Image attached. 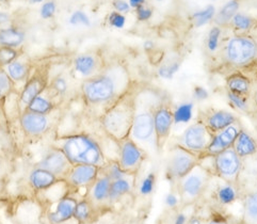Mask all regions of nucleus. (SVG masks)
<instances>
[{
    "label": "nucleus",
    "instance_id": "14",
    "mask_svg": "<svg viewBox=\"0 0 257 224\" xmlns=\"http://www.w3.org/2000/svg\"><path fill=\"white\" fill-rule=\"evenodd\" d=\"M37 167L45 169L53 173L57 178L64 180L73 165L65 156V154L58 148L51 149L43 157Z\"/></svg>",
    "mask_w": 257,
    "mask_h": 224
},
{
    "label": "nucleus",
    "instance_id": "15",
    "mask_svg": "<svg viewBox=\"0 0 257 224\" xmlns=\"http://www.w3.org/2000/svg\"><path fill=\"white\" fill-rule=\"evenodd\" d=\"M173 124V111L168 104V101H165L164 104L157 108L155 112V119H154V126H155V134L159 151L164 148L166 142L168 141Z\"/></svg>",
    "mask_w": 257,
    "mask_h": 224
},
{
    "label": "nucleus",
    "instance_id": "21",
    "mask_svg": "<svg viewBox=\"0 0 257 224\" xmlns=\"http://www.w3.org/2000/svg\"><path fill=\"white\" fill-rule=\"evenodd\" d=\"M220 182L213 191V200L219 206L225 207L234 204L239 199H242L243 193L238 184H229L222 179H220Z\"/></svg>",
    "mask_w": 257,
    "mask_h": 224
},
{
    "label": "nucleus",
    "instance_id": "37",
    "mask_svg": "<svg viewBox=\"0 0 257 224\" xmlns=\"http://www.w3.org/2000/svg\"><path fill=\"white\" fill-rule=\"evenodd\" d=\"M232 25L239 31H249L253 26V20L243 13H237L233 17Z\"/></svg>",
    "mask_w": 257,
    "mask_h": 224
},
{
    "label": "nucleus",
    "instance_id": "32",
    "mask_svg": "<svg viewBox=\"0 0 257 224\" xmlns=\"http://www.w3.org/2000/svg\"><path fill=\"white\" fill-rule=\"evenodd\" d=\"M239 2L238 0H228V2L221 8V10L215 15V23L219 27L225 26L232 22L233 17L238 13L239 10Z\"/></svg>",
    "mask_w": 257,
    "mask_h": 224
},
{
    "label": "nucleus",
    "instance_id": "48",
    "mask_svg": "<svg viewBox=\"0 0 257 224\" xmlns=\"http://www.w3.org/2000/svg\"><path fill=\"white\" fill-rule=\"evenodd\" d=\"M113 7L115 9V12L118 13H127L131 10V6L125 0H114Z\"/></svg>",
    "mask_w": 257,
    "mask_h": 224
},
{
    "label": "nucleus",
    "instance_id": "55",
    "mask_svg": "<svg viewBox=\"0 0 257 224\" xmlns=\"http://www.w3.org/2000/svg\"><path fill=\"white\" fill-rule=\"evenodd\" d=\"M253 101H254L255 107L257 108V85H256L254 91H253Z\"/></svg>",
    "mask_w": 257,
    "mask_h": 224
},
{
    "label": "nucleus",
    "instance_id": "45",
    "mask_svg": "<svg viewBox=\"0 0 257 224\" xmlns=\"http://www.w3.org/2000/svg\"><path fill=\"white\" fill-rule=\"evenodd\" d=\"M108 22L111 27H114L116 29H122L124 28V26L126 24V17L122 13L112 12L109 15Z\"/></svg>",
    "mask_w": 257,
    "mask_h": 224
},
{
    "label": "nucleus",
    "instance_id": "46",
    "mask_svg": "<svg viewBox=\"0 0 257 224\" xmlns=\"http://www.w3.org/2000/svg\"><path fill=\"white\" fill-rule=\"evenodd\" d=\"M136 12H137V17H138V20L140 22H147L153 16L152 9L145 7L144 5L139 7V8H137Z\"/></svg>",
    "mask_w": 257,
    "mask_h": 224
},
{
    "label": "nucleus",
    "instance_id": "8",
    "mask_svg": "<svg viewBox=\"0 0 257 224\" xmlns=\"http://www.w3.org/2000/svg\"><path fill=\"white\" fill-rule=\"evenodd\" d=\"M212 136L213 134L204 124L203 121H198L185 129L183 134L178 137L176 145L203 156L209 148Z\"/></svg>",
    "mask_w": 257,
    "mask_h": 224
},
{
    "label": "nucleus",
    "instance_id": "16",
    "mask_svg": "<svg viewBox=\"0 0 257 224\" xmlns=\"http://www.w3.org/2000/svg\"><path fill=\"white\" fill-rule=\"evenodd\" d=\"M241 129L242 126L238 120L234 124L213 134L209 148L203 156H215V155L221 152H223L229 148H233V144Z\"/></svg>",
    "mask_w": 257,
    "mask_h": 224
},
{
    "label": "nucleus",
    "instance_id": "28",
    "mask_svg": "<svg viewBox=\"0 0 257 224\" xmlns=\"http://www.w3.org/2000/svg\"><path fill=\"white\" fill-rule=\"evenodd\" d=\"M226 88L228 92L249 97L252 92V82L249 77L242 73H234L226 78Z\"/></svg>",
    "mask_w": 257,
    "mask_h": 224
},
{
    "label": "nucleus",
    "instance_id": "53",
    "mask_svg": "<svg viewBox=\"0 0 257 224\" xmlns=\"http://www.w3.org/2000/svg\"><path fill=\"white\" fill-rule=\"evenodd\" d=\"M188 224H203L202 220L198 216H192L189 218V221H188Z\"/></svg>",
    "mask_w": 257,
    "mask_h": 224
},
{
    "label": "nucleus",
    "instance_id": "11",
    "mask_svg": "<svg viewBox=\"0 0 257 224\" xmlns=\"http://www.w3.org/2000/svg\"><path fill=\"white\" fill-rule=\"evenodd\" d=\"M50 115H40L24 110L20 116V124L24 134L29 138H40L46 135L55 125L56 119Z\"/></svg>",
    "mask_w": 257,
    "mask_h": 224
},
{
    "label": "nucleus",
    "instance_id": "35",
    "mask_svg": "<svg viewBox=\"0 0 257 224\" xmlns=\"http://www.w3.org/2000/svg\"><path fill=\"white\" fill-rule=\"evenodd\" d=\"M216 15V8L212 5L207 6L205 9L201 11H198L193 13L192 15V20L194 27L196 28H201L204 25L208 24L211 20H213V17Z\"/></svg>",
    "mask_w": 257,
    "mask_h": 224
},
{
    "label": "nucleus",
    "instance_id": "29",
    "mask_svg": "<svg viewBox=\"0 0 257 224\" xmlns=\"http://www.w3.org/2000/svg\"><path fill=\"white\" fill-rule=\"evenodd\" d=\"M10 78L16 82H23L26 81L30 76L31 72V64L28 59L21 58V56L17 58L12 63L4 67Z\"/></svg>",
    "mask_w": 257,
    "mask_h": 224
},
{
    "label": "nucleus",
    "instance_id": "38",
    "mask_svg": "<svg viewBox=\"0 0 257 224\" xmlns=\"http://www.w3.org/2000/svg\"><path fill=\"white\" fill-rule=\"evenodd\" d=\"M179 67H181V62L177 61V60H173L172 62H168V63L162 64L159 67L158 74L161 78L170 79V78H172L173 75L179 70Z\"/></svg>",
    "mask_w": 257,
    "mask_h": 224
},
{
    "label": "nucleus",
    "instance_id": "58",
    "mask_svg": "<svg viewBox=\"0 0 257 224\" xmlns=\"http://www.w3.org/2000/svg\"><path fill=\"white\" fill-rule=\"evenodd\" d=\"M239 224H242V222H240V223H239Z\"/></svg>",
    "mask_w": 257,
    "mask_h": 224
},
{
    "label": "nucleus",
    "instance_id": "2",
    "mask_svg": "<svg viewBox=\"0 0 257 224\" xmlns=\"http://www.w3.org/2000/svg\"><path fill=\"white\" fill-rule=\"evenodd\" d=\"M133 87L127 66L122 62H113L105 66L96 76L83 80L80 90L89 106L104 107L106 110Z\"/></svg>",
    "mask_w": 257,
    "mask_h": 224
},
{
    "label": "nucleus",
    "instance_id": "59",
    "mask_svg": "<svg viewBox=\"0 0 257 224\" xmlns=\"http://www.w3.org/2000/svg\"><path fill=\"white\" fill-rule=\"evenodd\" d=\"M158 2H160V0H158Z\"/></svg>",
    "mask_w": 257,
    "mask_h": 224
},
{
    "label": "nucleus",
    "instance_id": "23",
    "mask_svg": "<svg viewBox=\"0 0 257 224\" xmlns=\"http://www.w3.org/2000/svg\"><path fill=\"white\" fill-rule=\"evenodd\" d=\"M137 175L128 174L123 178H118L111 182L109 201L110 205L118 202L127 194H131L136 188Z\"/></svg>",
    "mask_w": 257,
    "mask_h": 224
},
{
    "label": "nucleus",
    "instance_id": "40",
    "mask_svg": "<svg viewBox=\"0 0 257 224\" xmlns=\"http://www.w3.org/2000/svg\"><path fill=\"white\" fill-rule=\"evenodd\" d=\"M192 104H185L179 106L175 112H173L174 115V123L176 122H188L190 120L192 116Z\"/></svg>",
    "mask_w": 257,
    "mask_h": 224
},
{
    "label": "nucleus",
    "instance_id": "26",
    "mask_svg": "<svg viewBox=\"0 0 257 224\" xmlns=\"http://www.w3.org/2000/svg\"><path fill=\"white\" fill-rule=\"evenodd\" d=\"M98 210L95 208L87 196L78 200L76 205L74 219L78 224H94L98 216Z\"/></svg>",
    "mask_w": 257,
    "mask_h": 224
},
{
    "label": "nucleus",
    "instance_id": "43",
    "mask_svg": "<svg viewBox=\"0 0 257 224\" xmlns=\"http://www.w3.org/2000/svg\"><path fill=\"white\" fill-rule=\"evenodd\" d=\"M227 97L229 101L234 105V107H236L237 109L244 112L249 111V102H247V97L237 95V94H234L228 91H227Z\"/></svg>",
    "mask_w": 257,
    "mask_h": 224
},
{
    "label": "nucleus",
    "instance_id": "49",
    "mask_svg": "<svg viewBox=\"0 0 257 224\" xmlns=\"http://www.w3.org/2000/svg\"><path fill=\"white\" fill-rule=\"evenodd\" d=\"M194 97L199 100H204L208 97V93L206 89L202 87H195L194 88Z\"/></svg>",
    "mask_w": 257,
    "mask_h": 224
},
{
    "label": "nucleus",
    "instance_id": "19",
    "mask_svg": "<svg viewBox=\"0 0 257 224\" xmlns=\"http://www.w3.org/2000/svg\"><path fill=\"white\" fill-rule=\"evenodd\" d=\"M78 200L71 194H67L61 199L51 203L47 212V219L50 224H63L74 219V212Z\"/></svg>",
    "mask_w": 257,
    "mask_h": 224
},
{
    "label": "nucleus",
    "instance_id": "10",
    "mask_svg": "<svg viewBox=\"0 0 257 224\" xmlns=\"http://www.w3.org/2000/svg\"><path fill=\"white\" fill-rule=\"evenodd\" d=\"M116 143L118 145V159L116 161L119 167L128 174L137 175L144 160L147 159L148 154L130 137Z\"/></svg>",
    "mask_w": 257,
    "mask_h": 224
},
{
    "label": "nucleus",
    "instance_id": "12",
    "mask_svg": "<svg viewBox=\"0 0 257 224\" xmlns=\"http://www.w3.org/2000/svg\"><path fill=\"white\" fill-rule=\"evenodd\" d=\"M49 84V75L45 67H41L26 80L24 88L20 94L19 107L21 112L26 110L33 98L44 92Z\"/></svg>",
    "mask_w": 257,
    "mask_h": 224
},
{
    "label": "nucleus",
    "instance_id": "25",
    "mask_svg": "<svg viewBox=\"0 0 257 224\" xmlns=\"http://www.w3.org/2000/svg\"><path fill=\"white\" fill-rule=\"evenodd\" d=\"M57 96L47 87L44 92H42L40 95L31 100L26 110L40 115H50L57 108Z\"/></svg>",
    "mask_w": 257,
    "mask_h": 224
},
{
    "label": "nucleus",
    "instance_id": "18",
    "mask_svg": "<svg viewBox=\"0 0 257 224\" xmlns=\"http://www.w3.org/2000/svg\"><path fill=\"white\" fill-rule=\"evenodd\" d=\"M111 178L101 171L96 178L95 182L89 188L87 196L91 201V203L95 206V208L99 211L102 208L110 207V186H111Z\"/></svg>",
    "mask_w": 257,
    "mask_h": 224
},
{
    "label": "nucleus",
    "instance_id": "17",
    "mask_svg": "<svg viewBox=\"0 0 257 224\" xmlns=\"http://www.w3.org/2000/svg\"><path fill=\"white\" fill-rule=\"evenodd\" d=\"M104 67L101 58L94 53L80 54L76 56L73 61L74 73L81 78L82 81L96 76Z\"/></svg>",
    "mask_w": 257,
    "mask_h": 224
},
{
    "label": "nucleus",
    "instance_id": "50",
    "mask_svg": "<svg viewBox=\"0 0 257 224\" xmlns=\"http://www.w3.org/2000/svg\"><path fill=\"white\" fill-rule=\"evenodd\" d=\"M188 221H189V218L187 217V214L184 211L178 210L176 212L173 224H188Z\"/></svg>",
    "mask_w": 257,
    "mask_h": 224
},
{
    "label": "nucleus",
    "instance_id": "30",
    "mask_svg": "<svg viewBox=\"0 0 257 224\" xmlns=\"http://www.w3.org/2000/svg\"><path fill=\"white\" fill-rule=\"evenodd\" d=\"M242 201V224H257V189L244 193Z\"/></svg>",
    "mask_w": 257,
    "mask_h": 224
},
{
    "label": "nucleus",
    "instance_id": "41",
    "mask_svg": "<svg viewBox=\"0 0 257 224\" xmlns=\"http://www.w3.org/2000/svg\"><path fill=\"white\" fill-rule=\"evenodd\" d=\"M68 23H70L72 26H84V27H90L91 26V20L88 16V14L80 10L75 11L70 16Z\"/></svg>",
    "mask_w": 257,
    "mask_h": 224
},
{
    "label": "nucleus",
    "instance_id": "52",
    "mask_svg": "<svg viewBox=\"0 0 257 224\" xmlns=\"http://www.w3.org/2000/svg\"><path fill=\"white\" fill-rule=\"evenodd\" d=\"M128 4H130L131 8L137 9V8L143 6L145 4V0H130V3Z\"/></svg>",
    "mask_w": 257,
    "mask_h": 224
},
{
    "label": "nucleus",
    "instance_id": "42",
    "mask_svg": "<svg viewBox=\"0 0 257 224\" xmlns=\"http://www.w3.org/2000/svg\"><path fill=\"white\" fill-rule=\"evenodd\" d=\"M155 184H156V174L152 172V173H149L143 179V182L140 185V193L142 195H149L151 194L154 189H155Z\"/></svg>",
    "mask_w": 257,
    "mask_h": 224
},
{
    "label": "nucleus",
    "instance_id": "39",
    "mask_svg": "<svg viewBox=\"0 0 257 224\" xmlns=\"http://www.w3.org/2000/svg\"><path fill=\"white\" fill-rule=\"evenodd\" d=\"M221 28L219 26H213L208 33L207 38V48L210 53H215L219 47V41L221 38Z\"/></svg>",
    "mask_w": 257,
    "mask_h": 224
},
{
    "label": "nucleus",
    "instance_id": "60",
    "mask_svg": "<svg viewBox=\"0 0 257 224\" xmlns=\"http://www.w3.org/2000/svg\"><path fill=\"white\" fill-rule=\"evenodd\" d=\"M0 224H2V222H0Z\"/></svg>",
    "mask_w": 257,
    "mask_h": 224
},
{
    "label": "nucleus",
    "instance_id": "22",
    "mask_svg": "<svg viewBox=\"0 0 257 224\" xmlns=\"http://www.w3.org/2000/svg\"><path fill=\"white\" fill-rule=\"evenodd\" d=\"M237 121L238 118L232 112L226 110H213L206 116L203 122L212 134H216L234 124Z\"/></svg>",
    "mask_w": 257,
    "mask_h": 224
},
{
    "label": "nucleus",
    "instance_id": "27",
    "mask_svg": "<svg viewBox=\"0 0 257 224\" xmlns=\"http://www.w3.org/2000/svg\"><path fill=\"white\" fill-rule=\"evenodd\" d=\"M233 149L242 159L257 154V142L254 138L242 128L233 144Z\"/></svg>",
    "mask_w": 257,
    "mask_h": 224
},
{
    "label": "nucleus",
    "instance_id": "4",
    "mask_svg": "<svg viewBox=\"0 0 257 224\" xmlns=\"http://www.w3.org/2000/svg\"><path fill=\"white\" fill-rule=\"evenodd\" d=\"M135 87L106 109L100 117L105 134L115 142L130 137L135 115Z\"/></svg>",
    "mask_w": 257,
    "mask_h": 224
},
{
    "label": "nucleus",
    "instance_id": "34",
    "mask_svg": "<svg viewBox=\"0 0 257 224\" xmlns=\"http://www.w3.org/2000/svg\"><path fill=\"white\" fill-rule=\"evenodd\" d=\"M14 81L10 78L4 67H0V104L7 99L14 91Z\"/></svg>",
    "mask_w": 257,
    "mask_h": 224
},
{
    "label": "nucleus",
    "instance_id": "1",
    "mask_svg": "<svg viewBox=\"0 0 257 224\" xmlns=\"http://www.w3.org/2000/svg\"><path fill=\"white\" fill-rule=\"evenodd\" d=\"M135 115L131 139L148 154L155 157L160 152L154 126V119L157 108L167 101L165 94L151 85H140L135 88Z\"/></svg>",
    "mask_w": 257,
    "mask_h": 224
},
{
    "label": "nucleus",
    "instance_id": "51",
    "mask_svg": "<svg viewBox=\"0 0 257 224\" xmlns=\"http://www.w3.org/2000/svg\"><path fill=\"white\" fill-rule=\"evenodd\" d=\"M143 48H144V50H147V51H152V50H154V48H155V44H154L153 41L148 40V41L144 42Z\"/></svg>",
    "mask_w": 257,
    "mask_h": 224
},
{
    "label": "nucleus",
    "instance_id": "33",
    "mask_svg": "<svg viewBox=\"0 0 257 224\" xmlns=\"http://www.w3.org/2000/svg\"><path fill=\"white\" fill-rule=\"evenodd\" d=\"M48 88L51 90L58 99L64 98L70 91V81L64 74H58L49 81Z\"/></svg>",
    "mask_w": 257,
    "mask_h": 224
},
{
    "label": "nucleus",
    "instance_id": "20",
    "mask_svg": "<svg viewBox=\"0 0 257 224\" xmlns=\"http://www.w3.org/2000/svg\"><path fill=\"white\" fill-rule=\"evenodd\" d=\"M242 193L257 189V154L242 159V169L238 179Z\"/></svg>",
    "mask_w": 257,
    "mask_h": 224
},
{
    "label": "nucleus",
    "instance_id": "31",
    "mask_svg": "<svg viewBox=\"0 0 257 224\" xmlns=\"http://www.w3.org/2000/svg\"><path fill=\"white\" fill-rule=\"evenodd\" d=\"M25 32L19 28H0V46L20 48L25 42Z\"/></svg>",
    "mask_w": 257,
    "mask_h": 224
},
{
    "label": "nucleus",
    "instance_id": "9",
    "mask_svg": "<svg viewBox=\"0 0 257 224\" xmlns=\"http://www.w3.org/2000/svg\"><path fill=\"white\" fill-rule=\"evenodd\" d=\"M242 169V158L229 148L212 156V173L229 184H238Z\"/></svg>",
    "mask_w": 257,
    "mask_h": 224
},
{
    "label": "nucleus",
    "instance_id": "24",
    "mask_svg": "<svg viewBox=\"0 0 257 224\" xmlns=\"http://www.w3.org/2000/svg\"><path fill=\"white\" fill-rule=\"evenodd\" d=\"M59 180L61 179L57 178L53 173H50L49 171L39 168L37 166L30 171L29 176H28V182L30 187L34 191H38V192L46 190V189L57 184Z\"/></svg>",
    "mask_w": 257,
    "mask_h": 224
},
{
    "label": "nucleus",
    "instance_id": "6",
    "mask_svg": "<svg viewBox=\"0 0 257 224\" xmlns=\"http://www.w3.org/2000/svg\"><path fill=\"white\" fill-rule=\"evenodd\" d=\"M257 58V43L249 36L230 37L223 48L224 61L233 67L241 68L252 64Z\"/></svg>",
    "mask_w": 257,
    "mask_h": 224
},
{
    "label": "nucleus",
    "instance_id": "44",
    "mask_svg": "<svg viewBox=\"0 0 257 224\" xmlns=\"http://www.w3.org/2000/svg\"><path fill=\"white\" fill-rule=\"evenodd\" d=\"M56 10H57L56 3L53 2V0H50V2H46L43 4L40 11V15L43 20H49L51 17H54Z\"/></svg>",
    "mask_w": 257,
    "mask_h": 224
},
{
    "label": "nucleus",
    "instance_id": "5",
    "mask_svg": "<svg viewBox=\"0 0 257 224\" xmlns=\"http://www.w3.org/2000/svg\"><path fill=\"white\" fill-rule=\"evenodd\" d=\"M211 178V172L199 163L189 173L178 179L175 185L181 208H186L198 202L206 192Z\"/></svg>",
    "mask_w": 257,
    "mask_h": 224
},
{
    "label": "nucleus",
    "instance_id": "36",
    "mask_svg": "<svg viewBox=\"0 0 257 224\" xmlns=\"http://www.w3.org/2000/svg\"><path fill=\"white\" fill-rule=\"evenodd\" d=\"M21 56L19 49L0 46V67H6Z\"/></svg>",
    "mask_w": 257,
    "mask_h": 224
},
{
    "label": "nucleus",
    "instance_id": "56",
    "mask_svg": "<svg viewBox=\"0 0 257 224\" xmlns=\"http://www.w3.org/2000/svg\"><path fill=\"white\" fill-rule=\"evenodd\" d=\"M29 2L31 4H41V3L44 2V0H29Z\"/></svg>",
    "mask_w": 257,
    "mask_h": 224
},
{
    "label": "nucleus",
    "instance_id": "57",
    "mask_svg": "<svg viewBox=\"0 0 257 224\" xmlns=\"http://www.w3.org/2000/svg\"><path fill=\"white\" fill-rule=\"evenodd\" d=\"M8 0H0V4H6Z\"/></svg>",
    "mask_w": 257,
    "mask_h": 224
},
{
    "label": "nucleus",
    "instance_id": "47",
    "mask_svg": "<svg viewBox=\"0 0 257 224\" xmlns=\"http://www.w3.org/2000/svg\"><path fill=\"white\" fill-rule=\"evenodd\" d=\"M205 224H230L228 219L222 213H212Z\"/></svg>",
    "mask_w": 257,
    "mask_h": 224
},
{
    "label": "nucleus",
    "instance_id": "54",
    "mask_svg": "<svg viewBox=\"0 0 257 224\" xmlns=\"http://www.w3.org/2000/svg\"><path fill=\"white\" fill-rule=\"evenodd\" d=\"M9 19H10V17H9V15L7 13L0 12V24H5V23L9 22Z\"/></svg>",
    "mask_w": 257,
    "mask_h": 224
},
{
    "label": "nucleus",
    "instance_id": "7",
    "mask_svg": "<svg viewBox=\"0 0 257 224\" xmlns=\"http://www.w3.org/2000/svg\"><path fill=\"white\" fill-rule=\"evenodd\" d=\"M200 155H196L183 149L182 146L174 145L168 153L166 159V173L168 177L175 184L178 179L187 173L201 161Z\"/></svg>",
    "mask_w": 257,
    "mask_h": 224
},
{
    "label": "nucleus",
    "instance_id": "13",
    "mask_svg": "<svg viewBox=\"0 0 257 224\" xmlns=\"http://www.w3.org/2000/svg\"><path fill=\"white\" fill-rule=\"evenodd\" d=\"M100 172V168L91 165H75L65 176V183L72 190L88 189L95 182Z\"/></svg>",
    "mask_w": 257,
    "mask_h": 224
},
{
    "label": "nucleus",
    "instance_id": "3",
    "mask_svg": "<svg viewBox=\"0 0 257 224\" xmlns=\"http://www.w3.org/2000/svg\"><path fill=\"white\" fill-rule=\"evenodd\" d=\"M55 148L61 150L73 166L91 165L104 168L108 159L98 141L87 134H74L60 137Z\"/></svg>",
    "mask_w": 257,
    "mask_h": 224
}]
</instances>
